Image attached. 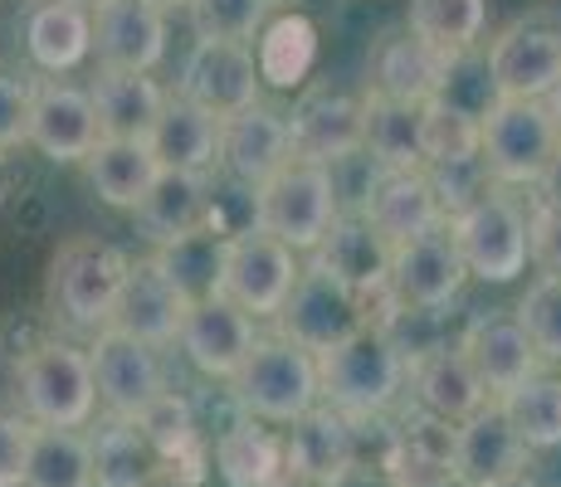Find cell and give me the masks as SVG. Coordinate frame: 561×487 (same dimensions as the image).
Segmentation results:
<instances>
[{"instance_id":"21","label":"cell","mask_w":561,"mask_h":487,"mask_svg":"<svg viewBox=\"0 0 561 487\" xmlns=\"http://www.w3.org/2000/svg\"><path fill=\"white\" fill-rule=\"evenodd\" d=\"M362 220L381 234L386 248H396L415 240V234H425L430 224L449 220V214L439 205L430 171H381V181H376L362 205Z\"/></svg>"},{"instance_id":"53","label":"cell","mask_w":561,"mask_h":487,"mask_svg":"<svg viewBox=\"0 0 561 487\" xmlns=\"http://www.w3.org/2000/svg\"><path fill=\"white\" fill-rule=\"evenodd\" d=\"M83 5H89V0H83Z\"/></svg>"},{"instance_id":"30","label":"cell","mask_w":561,"mask_h":487,"mask_svg":"<svg viewBox=\"0 0 561 487\" xmlns=\"http://www.w3.org/2000/svg\"><path fill=\"white\" fill-rule=\"evenodd\" d=\"M410 385H415V405L425 409L430 419H445V425H459L473 409L489 399V390L479 385L469 356L459 346H435V351L415 356L410 366Z\"/></svg>"},{"instance_id":"2","label":"cell","mask_w":561,"mask_h":487,"mask_svg":"<svg viewBox=\"0 0 561 487\" xmlns=\"http://www.w3.org/2000/svg\"><path fill=\"white\" fill-rule=\"evenodd\" d=\"M10 395H15V409L30 425L89 429L99 415L89 346H73L64 337L35 341L10 371Z\"/></svg>"},{"instance_id":"39","label":"cell","mask_w":561,"mask_h":487,"mask_svg":"<svg viewBox=\"0 0 561 487\" xmlns=\"http://www.w3.org/2000/svg\"><path fill=\"white\" fill-rule=\"evenodd\" d=\"M503 415L517 429V439L527 449H557L561 443V381L557 375H527L523 385H513L508 395H499Z\"/></svg>"},{"instance_id":"42","label":"cell","mask_w":561,"mask_h":487,"mask_svg":"<svg viewBox=\"0 0 561 487\" xmlns=\"http://www.w3.org/2000/svg\"><path fill=\"white\" fill-rule=\"evenodd\" d=\"M513 317L523 322V332H527V341H533L537 361L561 366V278L537 274L533 283H527V292H523V302H517Z\"/></svg>"},{"instance_id":"49","label":"cell","mask_w":561,"mask_h":487,"mask_svg":"<svg viewBox=\"0 0 561 487\" xmlns=\"http://www.w3.org/2000/svg\"><path fill=\"white\" fill-rule=\"evenodd\" d=\"M489 487H542V483H537L533 473L523 468V473H508V478H499V483H489Z\"/></svg>"},{"instance_id":"14","label":"cell","mask_w":561,"mask_h":487,"mask_svg":"<svg viewBox=\"0 0 561 487\" xmlns=\"http://www.w3.org/2000/svg\"><path fill=\"white\" fill-rule=\"evenodd\" d=\"M186 308H191V292L161 268L157 254L127 258V278H123V292H117L113 327H123L127 337L157 346V351H167V346H176Z\"/></svg>"},{"instance_id":"51","label":"cell","mask_w":561,"mask_h":487,"mask_svg":"<svg viewBox=\"0 0 561 487\" xmlns=\"http://www.w3.org/2000/svg\"><path fill=\"white\" fill-rule=\"evenodd\" d=\"M152 5H157V10H186L191 0H152Z\"/></svg>"},{"instance_id":"29","label":"cell","mask_w":561,"mask_h":487,"mask_svg":"<svg viewBox=\"0 0 561 487\" xmlns=\"http://www.w3.org/2000/svg\"><path fill=\"white\" fill-rule=\"evenodd\" d=\"M449 59L435 54L420 35L410 30H386L371 45V93L405 97V103H425L445 83Z\"/></svg>"},{"instance_id":"15","label":"cell","mask_w":561,"mask_h":487,"mask_svg":"<svg viewBox=\"0 0 561 487\" xmlns=\"http://www.w3.org/2000/svg\"><path fill=\"white\" fill-rule=\"evenodd\" d=\"M259 63L250 45H230V39H196V49L181 63L176 93L191 97L196 107L215 117H230L240 107L259 103Z\"/></svg>"},{"instance_id":"9","label":"cell","mask_w":561,"mask_h":487,"mask_svg":"<svg viewBox=\"0 0 561 487\" xmlns=\"http://www.w3.org/2000/svg\"><path fill=\"white\" fill-rule=\"evenodd\" d=\"M274 322H278V337H288L294 346H304V351L322 356V351H332L337 341H347L352 332H362L371 317H366L362 292L337 283L328 268H318L308 258V264L298 268L294 288H288L284 308L274 312Z\"/></svg>"},{"instance_id":"28","label":"cell","mask_w":561,"mask_h":487,"mask_svg":"<svg viewBox=\"0 0 561 487\" xmlns=\"http://www.w3.org/2000/svg\"><path fill=\"white\" fill-rule=\"evenodd\" d=\"M312 264L328 268L337 283H347L352 292H362V298L371 302L376 292H386L391 248H386V240L362 220V214H337L332 230L322 234V244L312 248Z\"/></svg>"},{"instance_id":"26","label":"cell","mask_w":561,"mask_h":487,"mask_svg":"<svg viewBox=\"0 0 561 487\" xmlns=\"http://www.w3.org/2000/svg\"><path fill=\"white\" fill-rule=\"evenodd\" d=\"M137 230L147 234L157 248L176 244L196 230H210L215 214V195H210V176H191V171H161L152 181V190L137 205Z\"/></svg>"},{"instance_id":"43","label":"cell","mask_w":561,"mask_h":487,"mask_svg":"<svg viewBox=\"0 0 561 487\" xmlns=\"http://www.w3.org/2000/svg\"><path fill=\"white\" fill-rule=\"evenodd\" d=\"M25 443H30V419L20 415V409L0 405V487H20Z\"/></svg>"},{"instance_id":"50","label":"cell","mask_w":561,"mask_h":487,"mask_svg":"<svg viewBox=\"0 0 561 487\" xmlns=\"http://www.w3.org/2000/svg\"><path fill=\"white\" fill-rule=\"evenodd\" d=\"M147 487H196V483H186V478H176V473H157Z\"/></svg>"},{"instance_id":"48","label":"cell","mask_w":561,"mask_h":487,"mask_svg":"<svg viewBox=\"0 0 561 487\" xmlns=\"http://www.w3.org/2000/svg\"><path fill=\"white\" fill-rule=\"evenodd\" d=\"M410 487H463V483L455 478V473H430V478H415Z\"/></svg>"},{"instance_id":"33","label":"cell","mask_w":561,"mask_h":487,"mask_svg":"<svg viewBox=\"0 0 561 487\" xmlns=\"http://www.w3.org/2000/svg\"><path fill=\"white\" fill-rule=\"evenodd\" d=\"M215 468L230 487H278L284 473V434H274L268 425L240 415L230 429H220L215 439Z\"/></svg>"},{"instance_id":"27","label":"cell","mask_w":561,"mask_h":487,"mask_svg":"<svg viewBox=\"0 0 561 487\" xmlns=\"http://www.w3.org/2000/svg\"><path fill=\"white\" fill-rule=\"evenodd\" d=\"M362 151L381 171H425V103L366 93L362 97Z\"/></svg>"},{"instance_id":"35","label":"cell","mask_w":561,"mask_h":487,"mask_svg":"<svg viewBox=\"0 0 561 487\" xmlns=\"http://www.w3.org/2000/svg\"><path fill=\"white\" fill-rule=\"evenodd\" d=\"M89 453H93V487H147L161 473L157 449L133 419L107 415L89 434Z\"/></svg>"},{"instance_id":"24","label":"cell","mask_w":561,"mask_h":487,"mask_svg":"<svg viewBox=\"0 0 561 487\" xmlns=\"http://www.w3.org/2000/svg\"><path fill=\"white\" fill-rule=\"evenodd\" d=\"M161 171H191V176H210L215 156H220V117L196 107L191 97L167 93L152 132H147Z\"/></svg>"},{"instance_id":"37","label":"cell","mask_w":561,"mask_h":487,"mask_svg":"<svg viewBox=\"0 0 561 487\" xmlns=\"http://www.w3.org/2000/svg\"><path fill=\"white\" fill-rule=\"evenodd\" d=\"M254 63L259 79L274 83V89H298L308 79L312 59H318V30L308 15H274L264 20V30L254 35Z\"/></svg>"},{"instance_id":"45","label":"cell","mask_w":561,"mask_h":487,"mask_svg":"<svg viewBox=\"0 0 561 487\" xmlns=\"http://www.w3.org/2000/svg\"><path fill=\"white\" fill-rule=\"evenodd\" d=\"M527 248H533V264L542 268V274L561 278V210H537L533 220H527Z\"/></svg>"},{"instance_id":"17","label":"cell","mask_w":561,"mask_h":487,"mask_svg":"<svg viewBox=\"0 0 561 487\" xmlns=\"http://www.w3.org/2000/svg\"><path fill=\"white\" fill-rule=\"evenodd\" d=\"M93 54L103 69L152 73L167 59V10L152 0H93Z\"/></svg>"},{"instance_id":"47","label":"cell","mask_w":561,"mask_h":487,"mask_svg":"<svg viewBox=\"0 0 561 487\" xmlns=\"http://www.w3.org/2000/svg\"><path fill=\"white\" fill-rule=\"evenodd\" d=\"M537 190H542V205H547V210H561V147H557V156L547 161V171H542V181H537Z\"/></svg>"},{"instance_id":"8","label":"cell","mask_w":561,"mask_h":487,"mask_svg":"<svg viewBox=\"0 0 561 487\" xmlns=\"http://www.w3.org/2000/svg\"><path fill=\"white\" fill-rule=\"evenodd\" d=\"M298 268H304V258H298L294 248L250 224V230H240V234H225L215 292L230 298L240 312H250L254 322L274 317V312L284 308L288 288H294Z\"/></svg>"},{"instance_id":"40","label":"cell","mask_w":561,"mask_h":487,"mask_svg":"<svg viewBox=\"0 0 561 487\" xmlns=\"http://www.w3.org/2000/svg\"><path fill=\"white\" fill-rule=\"evenodd\" d=\"M479 161V117L445 97H425V166Z\"/></svg>"},{"instance_id":"18","label":"cell","mask_w":561,"mask_h":487,"mask_svg":"<svg viewBox=\"0 0 561 487\" xmlns=\"http://www.w3.org/2000/svg\"><path fill=\"white\" fill-rule=\"evenodd\" d=\"M527 459H533V449L517 439L499 399H483L469 419H459L455 439H449V473L463 487H489L508 473H523Z\"/></svg>"},{"instance_id":"31","label":"cell","mask_w":561,"mask_h":487,"mask_svg":"<svg viewBox=\"0 0 561 487\" xmlns=\"http://www.w3.org/2000/svg\"><path fill=\"white\" fill-rule=\"evenodd\" d=\"M93 113H99V137H123V142H147L167 89L152 73H133V69H103L99 83L89 89Z\"/></svg>"},{"instance_id":"19","label":"cell","mask_w":561,"mask_h":487,"mask_svg":"<svg viewBox=\"0 0 561 487\" xmlns=\"http://www.w3.org/2000/svg\"><path fill=\"white\" fill-rule=\"evenodd\" d=\"M284 127L294 156L332 166V161L362 151V97L312 83L294 103V113H284Z\"/></svg>"},{"instance_id":"10","label":"cell","mask_w":561,"mask_h":487,"mask_svg":"<svg viewBox=\"0 0 561 487\" xmlns=\"http://www.w3.org/2000/svg\"><path fill=\"white\" fill-rule=\"evenodd\" d=\"M463 283H469V274H463V258L455 248V234H449V220L430 224L425 234H415V240L391 248L386 292H391L396 308L439 312L459 298Z\"/></svg>"},{"instance_id":"46","label":"cell","mask_w":561,"mask_h":487,"mask_svg":"<svg viewBox=\"0 0 561 487\" xmlns=\"http://www.w3.org/2000/svg\"><path fill=\"white\" fill-rule=\"evenodd\" d=\"M322 487H396V478L386 468H376V463H362V459H352L347 468H337Z\"/></svg>"},{"instance_id":"52","label":"cell","mask_w":561,"mask_h":487,"mask_svg":"<svg viewBox=\"0 0 561 487\" xmlns=\"http://www.w3.org/2000/svg\"><path fill=\"white\" fill-rule=\"evenodd\" d=\"M278 487H312V483H298V478H284V483H278Z\"/></svg>"},{"instance_id":"5","label":"cell","mask_w":561,"mask_h":487,"mask_svg":"<svg viewBox=\"0 0 561 487\" xmlns=\"http://www.w3.org/2000/svg\"><path fill=\"white\" fill-rule=\"evenodd\" d=\"M230 395L240 415L259 419V425H294L318 405V356L278 332L254 337L250 356L230 375Z\"/></svg>"},{"instance_id":"23","label":"cell","mask_w":561,"mask_h":487,"mask_svg":"<svg viewBox=\"0 0 561 487\" xmlns=\"http://www.w3.org/2000/svg\"><path fill=\"white\" fill-rule=\"evenodd\" d=\"M25 54L39 73L64 79L93 54V20L83 0H35L25 10Z\"/></svg>"},{"instance_id":"7","label":"cell","mask_w":561,"mask_h":487,"mask_svg":"<svg viewBox=\"0 0 561 487\" xmlns=\"http://www.w3.org/2000/svg\"><path fill=\"white\" fill-rule=\"evenodd\" d=\"M449 234L463 258V274L479 283H513L527 274V210L503 190H483L463 210L449 214Z\"/></svg>"},{"instance_id":"3","label":"cell","mask_w":561,"mask_h":487,"mask_svg":"<svg viewBox=\"0 0 561 487\" xmlns=\"http://www.w3.org/2000/svg\"><path fill=\"white\" fill-rule=\"evenodd\" d=\"M123 278H127V254H117L113 244L93 240V234L64 240L54 248L49 274H45L49 322L64 332H79V337H93V332L113 327V308H117V292H123Z\"/></svg>"},{"instance_id":"20","label":"cell","mask_w":561,"mask_h":487,"mask_svg":"<svg viewBox=\"0 0 561 487\" xmlns=\"http://www.w3.org/2000/svg\"><path fill=\"white\" fill-rule=\"evenodd\" d=\"M288 156L294 151H288L284 113H274L268 103H250L240 113L220 117V156H215V171H225L234 186H244V190L264 186Z\"/></svg>"},{"instance_id":"22","label":"cell","mask_w":561,"mask_h":487,"mask_svg":"<svg viewBox=\"0 0 561 487\" xmlns=\"http://www.w3.org/2000/svg\"><path fill=\"white\" fill-rule=\"evenodd\" d=\"M459 351L469 356L473 375H479V385L489 390V399L508 395L513 385H523L527 375H537V351L533 341H527L523 322L513 317V312H489V317H479L469 332H463Z\"/></svg>"},{"instance_id":"44","label":"cell","mask_w":561,"mask_h":487,"mask_svg":"<svg viewBox=\"0 0 561 487\" xmlns=\"http://www.w3.org/2000/svg\"><path fill=\"white\" fill-rule=\"evenodd\" d=\"M25 117H30V83L15 79V73H0V156L25 142Z\"/></svg>"},{"instance_id":"25","label":"cell","mask_w":561,"mask_h":487,"mask_svg":"<svg viewBox=\"0 0 561 487\" xmlns=\"http://www.w3.org/2000/svg\"><path fill=\"white\" fill-rule=\"evenodd\" d=\"M284 473L298 483L322 487L337 468H347L357 459V434H352V419L337 415L332 405H312L304 419L284 425Z\"/></svg>"},{"instance_id":"11","label":"cell","mask_w":561,"mask_h":487,"mask_svg":"<svg viewBox=\"0 0 561 487\" xmlns=\"http://www.w3.org/2000/svg\"><path fill=\"white\" fill-rule=\"evenodd\" d=\"M89 366H93V390H99V405L113 419H137L161 395V390H171L167 371H161L157 346L127 337L123 327L93 332Z\"/></svg>"},{"instance_id":"1","label":"cell","mask_w":561,"mask_h":487,"mask_svg":"<svg viewBox=\"0 0 561 487\" xmlns=\"http://www.w3.org/2000/svg\"><path fill=\"white\" fill-rule=\"evenodd\" d=\"M410 381V356L405 346L386 327L366 322L362 332H352L347 341H337L332 351L318 356V399L332 405L337 415L376 419L405 395Z\"/></svg>"},{"instance_id":"16","label":"cell","mask_w":561,"mask_h":487,"mask_svg":"<svg viewBox=\"0 0 561 487\" xmlns=\"http://www.w3.org/2000/svg\"><path fill=\"white\" fill-rule=\"evenodd\" d=\"M254 317L240 312L230 298L220 292H205V298H191L186 317H181V332H176V346L186 351V361L196 366L201 375L210 381H230L240 371V361L250 356L254 346Z\"/></svg>"},{"instance_id":"34","label":"cell","mask_w":561,"mask_h":487,"mask_svg":"<svg viewBox=\"0 0 561 487\" xmlns=\"http://www.w3.org/2000/svg\"><path fill=\"white\" fill-rule=\"evenodd\" d=\"M133 425L142 429L147 443L157 449L161 473H176V478H186V483H201V473H205V443H201L196 415H191V405L176 395V390H161V395L133 419Z\"/></svg>"},{"instance_id":"12","label":"cell","mask_w":561,"mask_h":487,"mask_svg":"<svg viewBox=\"0 0 561 487\" xmlns=\"http://www.w3.org/2000/svg\"><path fill=\"white\" fill-rule=\"evenodd\" d=\"M493 97H557L561 93V30L547 20H513L483 59Z\"/></svg>"},{"instance_id":"36","label":"cell","mask_w":561,"mask_h":487,"mask_svg":"<svg viewBox=\"0 0 561 487\" xmlns=\"http://www.w3.org/2000/svg\"><path fill=\"white\" fill-rule=\"evenodd\" d=\"M20 487H93V453L83 429L30 425Z\"/></svg>"},{"instance_id":"38","label":"cell","mask_w":561,"mask_h":487,"mask_svg":"<svg viewBox=\"0 0 561 487\" xmlns=\"http://www.w3.org/2000/svg\"><path fill=\"white\" fill-rule=\"evenodd\" d=\"M405 30L445 59H459V54L479 49L483 30H489V0H410Z\"/></svg>"},{"instance_id":"4","label":"cell","mask_w":561,"mask_h":487,"mask_svg":"<svg viewBox=\"0 0 561 487\" xmlns=\"http://www.w3.org/2000/svg\"><path fill=\"white\" fill-rule=\"evenodd\" d=\"M561 147L552 97H493L479 113V166L493 186H537Z\"/></svg>"},{"instance_id":"6","label":"cell","mask_w":561,"mask_h":487,"mask_svg":"<svg viewBox=\"0 0 561 487\" xmlns=\"http://www.w3.org/2000/svg\"><path fill=\"white\" fill-rule=\"evenodd\" d=\"M254 230L274 234L294 254H312L337 220V190L322 161L288 156L264 186H254Z\"/></svg>"},{"instance_id":"32","label":"cell","mask_w":561,"mask_h":487,"mask_svg":"<svg viewBox=\"0 0 561 487\" xmlns=\"http://www.w3.org/2000/svg\"><path fill=\"white\" fill-rule=\"evenodd\" d=\"M83 176H89L93 195L113 210H137L142 195L152 190V181L161 176L157 156L147 142H123V137H99V147L79 161Z\"/></svg>"},{"instance_id":"13","label":"cell","mask_w":561,"mask_h":487,"mask_svg":"<svg viewBox=\"0 0 561 487\" xmlns=\"http://www.w3.org/2000/svg\"><path fill=\"white\" fill-rule=\"evenodd\" d=\"M25 142L54 166H79L99 147V113H93L89 89H79L69 79H49V73L39 83H30Z\"/></svg>"},{"instance_id":"41","label":"cell","mask_w":561,"mask_h":487,"mask_svg":"<svg viewBox=\"0 0 561 487\" xmlns=\"http://www.w3.org/2000/svg\"><path fill=\"white\" fill-rule=\"evenodd\" d=\"M278 0H191V30L196 39H230V45H254L264 20L274 15Z\"/></svg>"}]
</instances>
